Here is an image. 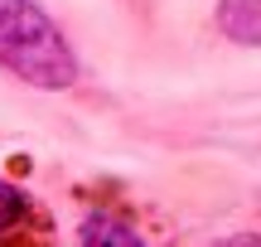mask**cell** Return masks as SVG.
I'll return each mask as SVG.
<instances>
[{
	"instance_id": "cell-2",
	"label": "cell",
	"mask_w": 261,
	"mask_h": 247,
	"mask_svg": "<svg viewBox=\"0 0 261 247\" xmlns=\"http://www.w3.org/2000/svg\"><path fill=\"white\" fill-rule=\"evenodd\" d=\"M0 247H58L48 209L10 180H0Z\"/></svg>"
},
{
	"instance_id": "cell-3",
	"label": "cell",
	"mask_w": 261,
	"mask_h": 247,
	"mask_svg": "<svg viewBox=\"0 0 261 247\" xmlns=\"http://www.w3.org/2000/svg\"><path fill=\"white\" fill-rule=\"evenodd\" d=\"M77 247H150L145 233L116 209H92L83 218V233H77Z\"/></svg>"
},
{
	"instance_id": "cell-1",
	"label": "cell",
	"mask_w": 261,
	"mask_h": 247,
	"mask_svg": "<svg viewBox=\"0 0 261 247\" xmlns=\"http://www.w3.org/2000/svg\"><path fill=\"white\" fill-rule=\"evenodd\" d=\"M0 68L48 92L77 83V54L34 0H0Z\"/></svg>"
},
{
	"instance_id": "cell-4",
	"label": "cell",
	"mask_w": 261,
	"mask_h": 247,
	"mask_svg": "<svg viewBox=\"0 0 261 247\" xmlns=\"http://www.w3.org/2000/svg\"><path fill=\"white\" fill-rule=\"evenodd\" d=\"M218 29L237 44L261 48V0H218Z\"/></svg>"
},
{
	"instance_id": "cell-5",
	"label": "cell",
	"mask_w": 261,
	"mask_h": 247,
	"mask_svg": "<svg viewBox=\"0 0 261 247\" xmlns=\"http://www.w3.org/2000/svg\"><path fill=\"white\" fill-rule=\"evenodd\" d=\"M218 247H261V238H227V242H218Z\"/></svg>"
}]
</instances>
